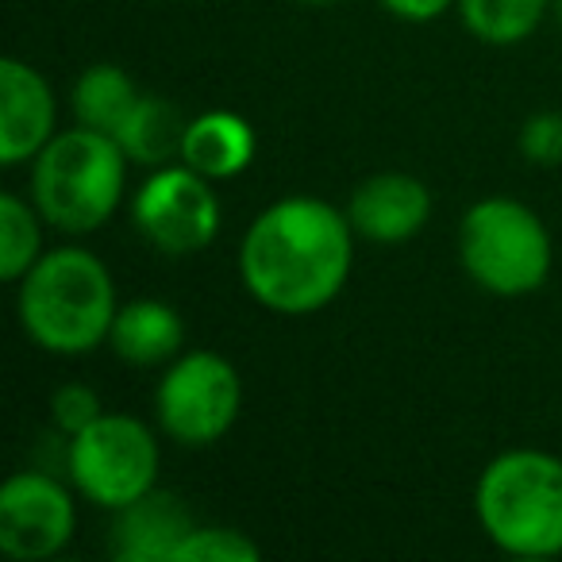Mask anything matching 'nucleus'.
I'll use <instances>...</instances> for the list:
<instances>
[{
	"instance_id": "nucleus-10",
	"label": "nucleus",
	"mask_w": 562,
	"mask_h": 562,
	"mask_svg": "<svg viewBox=\"0 0 562 562\" xmlns=\"http://www.w3.org/2000/svg\"><path fill=\"white\" fill-rule=\"evenodd\" d=\"M58 104L47 78L20 58L0 63V162H32L55 139Z\"/></svg>"
},
{
	"instance_id": "nucleus-17",
	"label": "nucleus",
	"mask_w": 562,
	"mask_h": 562,
	"mask_svg": "<svg viewBox=\"0 0 562 562\" xmlns=\"http://www.w3.org/2000/svg\"><path fill=\"white\" fill-rule=\"evenodd\" d=\"M551 0H459V16L474 40L516 47L543 24Z\"/></svg>"
},
{
	"instance_id": "nucleus-1",
	"label": "nucleus",
	"mask_w": 562,
	"mask_h": 562,
	"mask_svg": "<svg viewBox=\"0 0 562 562\" xmlns=\"http://www.w3.org/2000/svg\"><path fill=\"white\" fill-rule=\"evenodd\" d=\"M355 262L351 216L321 196L293 193L255 216L239 243V278L262 308L308 316L344 293Z\"/></svg>"
},
{
	"instance_id": "nucleus-23",
	"label": "nucleus",
	"mask_w": 562,
	"mask_h": 562,
	"mask_svg": "<svg viewBox=\"0 0 562 562\" xmlns=\"http://www.w3.org/2000/svg\"><path fill=\"white\" fill-rule=\"evenodd\" d=\"M554 16H559V24H562V0H554Z\"/></svg>"
},
{
	"instance_id": "nucleus-7",
	"label": "nucleus",
	"mask_w": 562,
	"mask_h": 562,
	"mask_svg": "<svg viewBox=\"0 0 562 562\" xmlns=\"http://www.w3.org/2000/svg\"><path fill=\"white\" fill-rule=\"evenodd\" d=\"M243 408L239 370L216 351H186L155 390L158 428L181 447H212L232 431Z\"/></svg>"
},
{
	"instance_id": "nucleus-16",
	"label": "nucleus",
	"mask_w": 562,
	"mask_h": 562,
	"mask_svg": "<svg viewBox=\"0 0 562 562\" xmlns=\"http://www.w3.org/2000/svg\"><path fill=\"white\" fill-rule=\"evenodd\" d=\"M139 97L143 93L135 89V81L127 78L120 66L97 63L78 78L70 101H74V116H78V124L116 135V127L124 124L127 112L135 109V101H139Z\"/></svg>"
},
{
	"instance_id": "nucleus-12",
	"label": "nucleus",
	"mask_w": 562,
	"mask_h": 562,
	"mask_svg": "<svg viewBox=\"0 0 562 562\" xmlns=\"http://www.w3.org/2000/svg\"><path fill=\"white\" fill-rule=\"evenodd\" d=\"M193 516L173 493L150 490L135 505L120 508L112 524V554L124 562H173L181 539L193 531Z\"/></svg>"
},
{
	"instance_id": "nucleus-24",
	"label": "nucleus",
	"mask_w": 562,
	"mask_h": 562,
	"mask_svg": "<svg viewBox=\"0 0 562 562\" xmlns=\"http://www.w3.org/2000/svg\"><path fill=\"white\" fill-rule=\"evenodd\" d=\"M305 4H331V0H305Z\"/></svg>"
},
{
	"instance_id": "nucleus-6",
	"label": "nucleus",
	"mask_w": 562,
	"mask_h": 562,
	"mask_svg": "<svg viewBox=\"0 0 562 562\" xmlns=\"http://www.w3.org/2000/svg\"><path fill=\"white\" fill-rule=\"evenodd\" d=\"M158 462L162 451L155 431L124 413H101L89 428L70 436L66 447L74 490L109 513H120L155 490Z\"/></svg>"
},
{
	"instance_id": "nucleus-21",
	"label": "nucleus",
	"mask_w": 562,
	"mask_h": 562,
	"mask_svg": "<svg viewBox=\"0 0 562 562\" xmlns=\"http://www.w3.org/2000/svg\"><path fill=\"white\" fill-rule=\"evenodd\" d=\"M520 155L536 166L562 162V116L559 112H539L520 127Z\"/></svg>"
},
{
	"instance_id": "nucleus-2",
	"label": "nucleus",
	"mask_w": 562,
	"mask_h": 562,
	"mask_svg": "<svg viewBox=\"0 0 562 562\" xmlns=\"http://www.w3.org/2000/svg\"><path fill=\"white\" fill-rule=\"evenodd\" d=\"M16 313L27 339L47 355L78 359L109 344L116 321V285L93 250L55 247L20 278Z\"/></svg>"
},
{
	"instance_id": "nucleus-5",
	"label": "nucleus",
	"mask_w": 562,
	"mask_h": 562,
	"mask_svg": "<svg viewBox=\"0 0 562 562\" xmlns=\"http://www.w3.org/2000/svg\"><path fill=\"white\" fill-rule=\"evenodd\" d=\"M459 258L477 290L493 297H528L551 273V235L528 204L485 196L470 204L459 227Z\"/></svg>"
},
{
	"instance_id": "nucleus-22",
	"label": "nucleus",
	"mask_w": 562,
	"mask_h": 562,
	"mask_svg": "<svg viewBox=\"0 0 562 562\" xmlns=\"http://www.w3.org/2000/svg\"><path fill=\"white\" fill-rule=\"evenodd\" d=\"M390 16L405 20V24H431V20L443 16L451 4H459V0H378Z\"/></svg>"
},
{
	"instance_id": "nucleus-14",
	"label": "nucleus",
	"mask_w": 562,
	"mask_h": 562,
	"mask_svg": "<svg viewBox=\"0 0 562 562\" xmlns=\"http://www.w3.org/2000/svg\"><path fill=\"white\" fill-rule=\"evenodd\" d=\"M186 344V321L166 301H132L116 313L109 331V347L116 359L132 367H158L181 355Z\"/></svg>"
},
{
	"instance_id": "nucleus-19",
	"label": "nucleus",
	"mask_w": 562,
	"mask_h": 562,
	"mask_svg": "<svg viewBox=\"0 0 562 562\" xmlns=\"http://www.w3.org/2000/svg\"><path fill=\"white\" fill-rule=\"evenodd\" d=\"M258 543L235 528H201L181 539L173 562H258Z\"/></svg>"
},
{
	"instance_id": "nucleus-15",
	"label": "nucleus",
	"mask_w": 562,
	"mask_h": 562,
	"mask_svg": "<svg viewBox=\"0 0 562 562\" xmlns=\"http://www.w3.org/2000/svg\"><path fill=\"white\" fill-rule=\"evenodd\" d=\"M186 120L162 97H139L127 120L116 127V139L124 155L139 166H166L170 158H181V139H186Z\"/></svg>"
},
{
	"instance_id": "nucleus-20",
	"label": "nucleus",
	"mask_w": 562,
	"mask_h": 562,
	"mask_svg": "<svg viewBox=\"0 0 562 562\" xmlns=\"http://www.w3.org/2000/svg\"><path fill=\"white\" fill-rule=\"evenodd\" d=\"M97 416H101V397H97L89 385L70 382L50 393V420H55V428L66 431V436H78Z\"/></svg>"
},
{
	"instance_id": "nucleus-9",
	"label": "nucleus",
	"mask_w": 562,
	"mask_h": 562,
	"mask_svg": "<svg viewBox=\"0 0 562 562\" xmlns=\"http://www.w3.org/2000/svg\"><path fill=\"white\" fill-rule=\"evenodd\" d=\"M78 528V508L58 477L20 470L0 485V551L16 562L55 559Z\"/></svg>"
},
{
	"instance_id": "nucleus-18",
	"label": "nucleus",
	"mask_w": 562,
	"mask_h": 562,
	"mask_svg": "<svg viewBox=\"0 0 562 562\" xmlns=\"http://www.w3.org/2000/svg\"><path fill=\"white\" fill-rule=\"evenodd\" d=\"M35 201L20 193H0V278L20 281L43 258V227Z\"/></svg>"
},
{
	"instance_id": "nucleus-11",
	"label": "nucleus",
	"mask_w": 562,
	"mask_h": 562,
	"mask_svg": "<svg viewBox=\"0 0 562 562\" xmlns=\"http://www.w3.org/2000/svg\"><path fill=\"white\" fill-rule=\"evenodd\" d=\"M355 235L370 243H405L424 232L431 216V193L413 173H374L347 204Z\"/></svg>"
},
{
	"instance_id": "nucleus-13",
	"label": "nucleus",
	"mask_w": 562,
	"mask_h": 562,
	"mask_svg": "<svg viewBox=\"0 0 562 562\" xmlns=\"http://www.w3.org/2000/svg\"><path fill=\"white\" fill-rule=\"evenodd\" d=\"M181 162L193 166L209 181L239 178L255 162V127L239 112H201L189 120L181 139Z\"/></svg>"
},
{
	"instance_id": "nucleus-4",
	"label": "nucleus",
	"mask_w": 562,
	"mask_h": 562,
	"mask_svg": "<svg viewBox=\"0 0 562 562\" xmlns=\"http://www.w3.org/2000/svg\"><path fill=\"white\" fill-rule=\"evenodd\" d=\"M474 513L501 551L562 554V459L531 447L497 454L474 485Z\"/></svg>"
},
{
	"instance_id": "nucleus-3",
	"label": "nucleus",
	"mask_w": 562,
	"mask_h": 562,
	"mask_svg": "<svg viewBox=\"0 0 562 562\" xmlns=\"http://www.w3.org/2000/svg\"><path fill=\"white\" fill-rule=\"evenodd\" d=\"M127 162L116 135L78 124L58 132L32 158V201L50 227L89 235L112 220L124 201Z\"/></svg>"
},
{
	"instance_id": "nucleus-8",
	"label": "nucleus",
	"mask_w": 562,
	"mask_h": 562,
	"mask_svg": "<svg viewBox=\"0 0 562 562\" xmlns=\"http://www.w3.org/2000/svg\"><path fill=\"white\" fill-rule=\"evenodd\" d=\"M132 220L155 250L186 258L204 250L220 232V201L212 181L193 166H155L132 201Z\"/></svg>"
}]
</instances>
